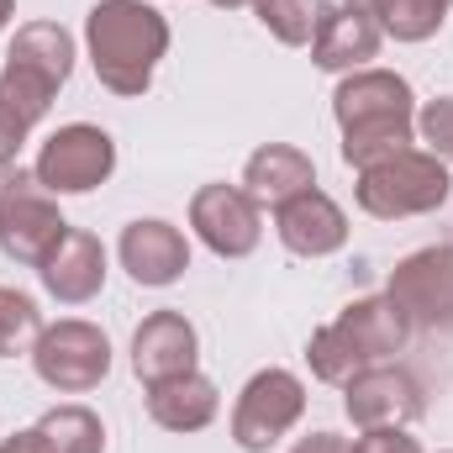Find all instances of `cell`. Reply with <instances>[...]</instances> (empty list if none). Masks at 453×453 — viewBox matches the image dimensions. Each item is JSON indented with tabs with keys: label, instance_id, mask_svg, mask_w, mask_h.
<instances>
[{
	"label": "cell",
	"instance_id": "6da1fadb",
	"mask_svg": "<svg viewBox=\"0 0 453 453\" xmlns=\"http://www.w3.org/2000/svg\"><path fill=\"white\" fill-rule=\"evenodd\" d=\"M333 116L342 132V164L369 169L401 148H417V96L395 69H353L333 90Z\"/></svg>",
	"mask_w": 453,
	"mask_h": 453
},
{
	"label": "cell",
	"instance_id": "7a4b0ae2",
	"mask_svg": "<svg viewBox=\"0 0 453 453\" xmlns=\"http://www.w3.org/2000/svg\"><path fill=\"white\" fill-rule=\"evenodd\" d=\"M85 53L111 96L137 101L169 53V21L148 0H96L85 16Z\"/></svg>",
	"mask_w": 453,
	"mask_h": 453
},
{
	"label": "cell",
	"instance_id": "3957f363",
	"mask_svg": "<svg viewBox=\"0 0 453 453\" xmlns=\"http://www.w3.org/2000/svg\"><path fill=\"white\" fill-rule=\"evenodd\" d=\"M411 338V322L401 317V306L390 296H364L353 306H342L327 327H317L306 342V364L322 385H348L358 369L369 364H390Z\"/></svg>",
	"mask_w": 453,
	"mask_h": 453
},
{
	"label": "cell",
	"instance_id": "277c9868",
	"mask_svg": "<svg viewBox=\"0 0 453 453\" xmlns=\"http://www.w3.org/2000/svg\"><path fill=\"white\" fill-rule=\"evenodd\" d=\"M453 196L449 164L427 148H401L369 169H358L353 201L364 217L374 222H406V217H433L443 211V201Z\"/></svg>",
	"mask_w": 453,
	"mask_h": 453
},
{
	"label": "cell",
	"instance_id": "5b68a950",
	"mask_svg": "<svg viewBox=\"0 0 453 453\" xmlns=\"http://www.w3.org/2000/svg\"><path fill=\"white\" fill-rule=\"evenodd\" d=\"M64 232H69V222L58 211V196H48L32 169L0 174V253L11 264L37 269L64 242Z\"/></svg>",
	"mask_w": 453,
	"mask_h": 453
},
{
	"label": "cell",
	"instance_id": "8992f818",
	"mask_svg": "<svg viewBox=\"0 0 453 453\" xmlns=\"http://www.w3.org/2000/svg\"><path fill=\"white\" fill-rule=\"evenodd\" d=\"M27 358L48 390L85 395V390L106 385V374H111V338L85 317H64V322L42 327V338L32 342Z\"/></svg>",
	"mask_w": 453,
	"mask_h": 453
},
{
	"label": "cell",
	"instance_id": "52a82bcc",
	"mask_svg": "<svg viewBox=\"0 0 453 453\" xmlns=\"http://www.w3.org/2000/svg\"><path fill=\"white\" fill-rule=\"evenodd\" d=\"M306 380L290 369H258L232 406V443L242 453H269L285 433L301 427L306 417Z\"/></svg>",
	"mask_w": 453,
	"mask_h": 453
},
{
	"label": "cell",
	"instance_id": "ba28073f",
	"mask_svg": "<svg viewBox=\"0 0 453 453\" xmlns=\"http://www.w3.org/2000/svg\"><path fill=\"white\" fill-rule=\"evenodd\" d=\"M37 185L48 196H90L116 174V142L106 127L96 121H69L58 132H48V142L37 148L32 164Z\"/></svg>",
	"mask_w": 453,
	"mask_h": 453
},
{
	"label": "cell",
	"instance_id": "9c48e42d",
	"mask_svg": "<svg viewBox=\"0 0 453 453\" xmlns=\"http://www.w3.org/2000/svg\"><path fill=\"white\" fill-rule=\"evenodd\" d=\"M385 296L401 306L411 333H453V242L406 253L390 269Z\"/></svg>",
	"mask_w": 453,
	"mask_h": 453
},
{
	"label": "cell",
	"instance_id": "30bf717a",
	"mask_svg": "<svg viewBox=\"0 0 453 453\" xmlns=\"http://www.w3.org/2000/svg\"><path fill=\"white\" fill-rule=\"evenodd\" d=\"M342 411L358 433L374 427H411L422 422L427 401H422V380L401 364H369L342 385Z\"/></svg>",
	"mask_w": 453,
	"mask_h": 453
},
{
	"label": "cell",
	"instance_id": "8fae6325",
	"mask_svg": "<svg viewBox=\"0 0 453 453\" xmlns=\"http://www.w3.org/2000/svg\"><path fill=\"white\" fill-rule=\"evenodd\" d=\"M190 226L217 258H248L264 242V206L242 185H201L190 196Z\"/></svg>",
	"mask_w": 453,
	"mask_h": 453
},
{
	"label": "cell",
	"instance_id": "7c38bea8",
	"mask_svg": "<svg viewBox=\"0 0 453 453\" xmlns=\"http://www.w3.org/2000/svg\"><path fill=\"white\" fill-rule=\"evenodd\" d=\"M116 258H121V269L132 274V285L164 290V285L185 280V269H190V242H185L180 226L164 222V217H137V222L121 226Z\"/></svg>",
	"mask_w": 453,
	"mask_h": 453
},
{
	"label": "cell",
	"instance_id": "4fadbf2b",
	"mask_svg": "<svg viewBox=\"0 0 453 453\" xmlns=\"http://www.w3.org/2000/svg\"><path fill=\"white\" fill-rule=\"evenodd\" d=\"M348 211H342L338 201L327 196V190H301V196H290L285 206H274V237L296 253V258H333L348 248Z\"/></svg>",
	"mask_w": 453,
	"mask_h": 453
},
{
	"label": "cell",
	"instance_id": "5bb4252c",
	"mask_svg": "<svg viewBox=\"0 0 453 453\" xmlns=\"http://www.w3.org/2000/svg\"><path fill=\"white\" fill-rule=\"evenodd\" d=\"M37 280L42 290L58 301V306H85L106 290V242L96 232H80L69 226L64 242L37 264Z\"/></svg>",
	"mask_w": 453,
	"mask_h": 453
},
{
	"label": "cell",
	"instance_id": "9a60e30c",
	"mask_svg": "<svg viewBox=\"0 0 453 453\" xmlns=\"http://www.w3.org/2000/svg\"><path fill=\"white\" fill-rule=\"evenodd\" d=\"M196 358H201V338H196V322H190L185 311H153V317H142V327L132 333V374H137L142 385L190 374Z\"/></svg>",
	"mask_w": 453,
	"mask_h": 453
},
{
	"label": "cell",
	"instance_id": "2e32d148",
	"mask_svg": "<svg viewBox=\"0 0 453 453\" xmlns=\"http://www.w3.org/2000/svg\"><path fill=\"white\" fill-rule=\"evenodd\" d=\"M380 27L374 16L353 11V5H327L317 37H311V64L327 69V74H353V69H369L380 58Z\"/></svg>",
	"mask_w": 453,
	"mask_h": 453
},
{
	"label": "cell",
	"instance_id": "e0dca14e",
	"mask_svg": "<svg viewBox=\"0 0 453 453\" xmlns=\"http://www.w3.org/2000/svg\"><path fill=\"white\" fill-rule=\"evenodd\" d=\"M311 185H317V164H311V153L296 148V142H264V148H253L248 164H242V190H248L264 211L285 206L290 196H301V190H311Z\"/></svg>",
	"mask_w": 453,
	"mask_h": 453
},
{
	"label": "cell",
	"instance_id": "ac0fdd59",
	"mask_svg": "<svg viewBox=\"0 0 453 453\" xmlns=\"http://www.w3.org/2000/svg\"><path fill=\"white\" fill-rule=\"evenodd\" d=\"M217 411H222V390H217V380H206L201 369L148 385V417H153L164 433H206V427L217 422Z\"/></svg>",
	"mask_w": 453,
	"mask_h": 453
},
{
	"label": "cell",
	"instance_id": "d6986e66",
	"mask_svg": "<svg viewBox=\"0 0 453 453\" xmlns=\"http://www.w3.org/2000/svg\"><path fill=\"white\" fill-rule=\"evenodd\" d=\"M74 37L58 27V21H27V27H16V37H11V48H5V64L11 69H21V74H32L37 85H48L53 96L69 85V74H74Z\"/></svg>",
	"mask_w": 453,
	"mask_h": 453
},
{
	"label": "cell",
	"instance_id": "ffe728a7",
	"mask_svg": "<svg viewBox=\"0 0 453 453\" xmlns=\"http://www.w3.org/2000/svg\"><path fill=\"white\" fill-rule=\"evenodd\" d=\"M443 21H449V0H380L374 5L380 37H395V42H427L443 32Z\"/></svg>",
	"mask_w": 453,
	"mask_h": 453
},
{
	"label": "cell",
	"instance_id": "44dd1931",
	"mask_svg": "<svg viewBox=\"0 0 453 453\" xmlns=\"http://www.w3.org/2000/svg\"><path fill=\"white\" fill-rule=\"evenodd\" d=\"M37 427H42V438L53 443V453H106V422H101L90 406H80V401L42 411Z\"/></svg>",
	"mask_w": 453,
	"mask_h": 453
},
{
	"label": "cell",
	"instance_id": "7402d4cb",
	"mask_svg": "<svg viewBox=\"0 0 453 453\" xmlns=\"http://www.w3.org/2000/svg\"><path fill=\"white\" fill-rule=\"evenodd\" d=\"M264 32L285 48H311L322 16H327V0H253Z\"/></svg>",
	"mask_w": 453,
	"mask_h": 453
},
{
	"label": "cell",
	"instance_id": "603a6c76",
	"mask_svg": "<svg viewBox=\"0 0 453 453\" xmlns=\"http://www.w3.org/2000/svg\"><path fill=\"white\" fill-rule=\"evenodd\" d=\"M42 311L27 290L16 285H0V358H16V353H32V342L42 338Z\"/></svg>",
	"mask_w": 453,
	"mask_h": 453
},
{
	"label": "cell",
	"instance_id": "cb8c5ba5",
	"mask_svg": "<svg viewBox=\"0 0 453 453\" xmlns=\"http://www.w3.org/2000/svg\"><path fill=\"white\" fill-rule=\"evenodd\" d=\"M417 142L453 169V96H438V101L417 106Z\"/></svg>",
	"mask_w": 453,
	"mask_h": 453
},
{
	"label": "cell",
	"instance_id": "d4e9b609",
	"mask_svg": "<svg viewBox=\"0 0 453 453\" xmlns=\"http://www.w3.org/2000/svg\"><path fill=\"white\" fill-rule=\"evenodd\" d=\"M353 453H422V443L406 427H374V433L353 438Z\"/></svg>",
	"mask_w": 453,
	"mask_h": 453
},
{
	"label": "cell",
	"instance_id": "484cf974",
	"mask_svg": "<svg viewBox=\"0 0 453 453\" xmlns=\"http://www.w3.org/2000/svg\"><path fill=\"white\" fill-rule=\"evenodd\" d=\"M27 137H32V127H27L21 116L0 101V174L16 164V153H21V142H27Z\"/></svg>",
	"mask_w": 453,
	"mask_h": 453
},
{
	"label": "cell",
	"instance_id": "4316f807",
	"mask_svg": "<svg viewBox=\"0 0 453 453\" xmlns=\"http://www.w3.org/2000/svg\"><path fill=\"white\" fill-rule=\"evenodd\" d=\"M0 453H53V443L42 438V427H21L0 443Z\"/></svg>",
	"mask_w": 453,
	"mask_h": 453
},
{
	"label": "cell",
	"instance_id": "83f0119b",
	"mask_svg": "<svg viewBox=\"0 0 453 453\" xmlns=\"http://www.w3.org/2000/svg\"><path fill=\"white\" fill-rule=\"evenodd\" d=\"M290 453H353V443H348V438H338V433H306V438H301Z\"/></svg>",
	"mask_w": 453,
	"mask_h": 453
},
{
	"label": "cell",
	"instance_id": "f1b7e54d",
	"mask_svg": "<svg viewBox=\"0 0 453 453\" xmlns=\"http://www.w3.org/2000/svg\"><path fill=\"white\" fill-rule=\"evenodd\" d=\"M11 21H16V0H0V32H5Z\"/></svg>",
	"mask_w": 453,
	"mask_h": 453
},
{
	"label": "cell",
	"instance_id": "f546056e",
	"mask_svg": "<svg viewBox=\"0 0 453 453\" xmlns=\"http://www.w3.org/2000/svg\"><path fill=\"white\" fill-rule=\"evenodd\" d=\"M342 5H353V11H364V16H374V5H380V0H342Z\"/></svg>",
	"mask_w": 453,
	"mask_h": 453
},
{
	"label": "cell",
	"instance_id": "4dcf8cb0",
	"mask_svg": "<svg viewBox=\"0 0 453 453\" xmlns=\"http://www.w3.org/2000/svg\"><path fill=\"white\" fill-rule=\"evenodd\" d=\"M217 11H242V5H253V0H211Z\"/></svg>",
	"mask_w": 453,
	"mask_h": 453
},
{
	"label": "cell",
	"instance_id": "1f68e13d",
	"mask_svg": "<svg viewBox=\"0 0 453 453\" xmlns=\"http://www.w3.org/2000/svg\"><path fill=\"white\" fill-rule=\"evenodd\" d=\"M449 5H453V0H449Z\"/></svg>",
	"mask_w": 453,
	"mask_h": 453
}]
</instances>
